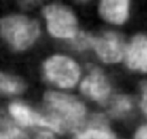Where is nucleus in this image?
<instances>
[{"label": "nucleus", "mask_w": 147, "mask_h": 139, "mask_svg": "<svg viewBox=\"0 0 147 139\" xmlns=\"http://www.w3.org/2000/svg\"><path fill=\"white\" fill-rule=\"evenodd\" d=\"M77 1H81V2H83V1H87V0H77Z\"/></svg>", "instance_id": "obj_17"}, {"label": "nucleus", "mask_w": 147, "mask_h": 139, "mask_svg": "<svg viewBox=\"0 0 147 139\" xmlns=\"http://www.w3.org/2000/svg\"><path fill=\"white\" fill-rule=\"evenodd\" d=\"M0 25L4 38L19 50L29 47L40 33L38 22L26 16H9L2 19Z\"/></svg>", "instance_id": "obj_2"}, {"label": "nucleus", "mask_w": 147, "mask_h": 139, "mask_svg": "<svg viewBox=\"0 0 147 139\" xmlns=\"http://www.w3.org/2000/svg\"><path fill=\"white\" fill-rule=\"evenodd\" d=\"M25 89L23 81L19 78L0 73V93L4 94H17Z\"/></svg>", "instance_id": "obj_12"}, {"label": "nucleus", "mask_w": 147, "mask_h": 139, "mask_svg": "<svg viewBox=\"0 0 147 139\" xmlns=\"http://www.w3.org/2000/svg\"><path fill=\"white\" fill-rule=\"evenodd\" d=\"M41 0H18L19 4L25 9H28V8H32L33 6L37 5V4L40 2Z\"/></svg>", "instance_id": "obj_15"}, {"label": "nucleus", "mask_w": 147, "mask_h": 139, "mask_svg": "<svg viewBox=\"0 0 147 139\" xmlns=\"http://www.w3.org/2000/svg\"><path fill=\"white\" fill-rule=\"evenodd\" d=\"M9 112L19 125L28 127H45L53 130L50 119L45 114L32 110L20 102H13L9 105Z\"/></svg>", "instance_id": "obj_7"}, {"label": "nucleus", "mask_w": 147, "mask_h": 139, "mask_svg": "<svg viewBox=\"0 0 147 139\" xmlns=\"http://www.w3.org/2000/svg\"><path fill=\"white\" fill-rule=\"evenodd\" d=\"M90 46L105 63H116L123 56V41L114 32H106L99 37L91 36Z\"/></svg>", "instance_id": "obj_5"}, {"label": "nucleus", "mask_w": 147, "mask_h": 139, "mask_svg": "<svg viewBox=\"0 0 147 139\" xmlns=\"http://www.w3.org/2000/svg\"><path fill=\"white\" fill-rule=\"evenodd\" d=\"M81 92L85 96L101 104L108 102L110 95V85L99 68L91 67L88 76L82 81Z\"/></svg>", "instance_id": "obj_6"}, {"label": "nucleus", "mask_w": 147, "mask_h": 139, "mask_svg": "<svg viewBox=\"0 0 147 139\" xmlns=\"http://www.w3.org/2000/svg\"><path fill=\"white\" fill-rule=\"evenodd\" d=\"M129 0H101L100 15L105 21L112 24H122L128 17Z\"/></svg>", "instance_id": "obj_9"}, {"label": "nucleus", "mask_w": 147, "mask_h": 139, "mask_svg": "<svg viewBox=\"0 0 147 139\" xmlns=\"http://www.w3.org/2000/svg\"><path fill=\"white\" fill-rule=\"evenodd\" d=\"M141 100H140V106L143 113L147 117V81L142 82L141 85Z\"/></svg>", "instance_id": "obj_14"}, {"label": "nucleus", "mask_w": 147, "mask_h": 139, "mask_svg": "<svg viewBox=\"0 0 147 139\" xmlns=\"http://www.w3.org/2000/svg\"><path fill=\"white\" fill-rule=\"evenodd\" d=\"M126 62L129 68L147 73V37L136 35L126 51Z\"/></svg>", "instance_id": "obj_8"}, {"label": "nucleus", "mask_w": 147, "mask_h": 139, "mask_svg": "<svg viewBox=\"0 0 147 139\" xmlns=\"http://www.w3.org/2000/svg\"><path fill=\"white\" fill-rule=\"evenodd\" d=\"M26 134L15 127L0 111V138H24Z\"/></svg>", "instance_id": "obj_13"}, {"label": "nucleus", "mask_w": 147, "mask_h": 139, "mask_svg": "<svg viewBox=\"0 0 147 139\" xmlns=\"http://www.w3.org/2000/svg\"><path fill=\"white\" fill-rule=\"evenodd\" d=\"M78 138L109 139L114 138L115 134L110 130L106 118L101 114H96L91 118L88 126L81 132H78Z\"/></svg>", "instance_id": "obj_10"}, {"label": "nucleus", "mask_w": 147, "mask_h": 139, "mask_svg": "<svg viewBox=\"0 0 147 139\" xmlns=\"http://www.w3.org/2000/svg\"><path fill=\"white\" fill-rule=\"evenodd\" d=\"M136 138H147V126H142L137 130L135 134Z\"/></svg>", "instance_id": "obj_16"}, {"label": "nucleus", "mask_w": 147, "mask_h": 139, "mask_svg": "<svg viewBox=\"0 0 147 139\" xmlns=\"http://www.w3.org/2000/svg\"><path fill=\"white\" fill-rule=\"evenodd\" d=\"M47 79L62 88H71L79 79V67L75 61L67 56L55 55L44 64Z\"/></svg>", "instance_id": "obj_3"}, {"label": "nucleus", "mask_w": 147, "mask_h": 139, "mask_svg": "<svg viewBox=\"0 0 147 139\" xmlns=\"http://www.w3.org/2000/svg\"><path fill=\"white\" fill-rule=\"evenodd\" d=\"M45 99V115L50 119L56 132H78L85 125L86 108L84 104L70 95L47 92Z\"/></svg>", "instance_id": "obj_1"}, {"label": "nucleus", "mask_w": 147, "mask_h": 139, "mask_svg": "<svg viewBox=\"0 0 147 139\" xmlns=\"http://www.w3.org/2000/svg\"><path fill=\"white\" fill-rule=\"evenodd\" d=\"M131 110L132 101L127 95H115L109 102V114L112 117H126Z\"/></svg>", "instance_id": "obj_11"}, {"label": "nucleus", "mask_w": 147, "mask_h": 139, "mask_svg": "<svg viewBox=\"0 0 147 139\" xmlns=\"http://www.w3.org/2000/svg\"><path fill=\"white\" fill-rule=\"evenodd\" d=\"M47 20V27L53 36L58 38H75L77 35V21L70 9L62 5L52 4L43 9Z\"/></svg>", "instance_id": "obj_4"}]
</instances>
